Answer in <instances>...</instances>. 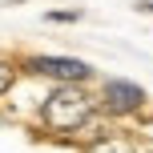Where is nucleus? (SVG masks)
<instances>
[{
	"mask_svg": "<svg viewBox=\"0 0 153 153\" xmlns=\"http://www.w3.org/2000/svg\"><path fill=\"white\" fill-rule=\"evenodd\" d=\"M76 16H81V12L73 8V12H48V20H76Z\"/></svg>",
	"mask_w": 153,
	"mask_h": 153,
	"instance_id": "423d86ee",
	"label": "nucleus"
},
{
	"mask_svg": "<svg viewBox=\"0 0 153 153\" xmlns=\"http://www.w3.org/2000/svg\"><path fill=\"white\" fill-rule=\"evenodd\" d=\"M141 153H153V149H141Z\"/></svg>",
	"mask_w": 153,
	"mask_h": 153,
	"instance_id": "6e6552de",
	"label": "nucleus"
},
{
	"mask_svg": "<svg viewBox=\"0 0 153 153\" xmlns=\"http://www.w3.org/2000/svg\"><path fill=\"white\" fill-rule=\"evenodd\" d=\"M137 12H153V0H141V4H137Z\"/></svg>",
	"mask_w": 153,
	"mask_h": 153,
	"instance_id": "0eeeda50",
	"label": "nucleus"
},
{
	"mask_svg": "<svg viewBox=\"0 0 153 153\" xmlns=\"http://www.w3.org/2000/svg\"><path fill=\"white\" fill-rule=\"evenodd\" d=\"M12 76H16V73H12V65H4V61H0V97L12 89Z\"/></svg>",
	"mask_w": 153,
	"mask_h": 153,
	"instance_id": "39448f33",
	"label": "nucleus"
},
{
	"mask_svg": "<svg viewBox=\"0 0 153 153\" xmlns=\"http://www.w3.org/2000/svg\"><path fill=\"white\" fill-rule=\"evenodd\" d=\"M89 153H137V149L129 141H121V137H101V141H93Z\"/></svg>",
	"mask_w": 153,
	"mask_h": 153,
	"instance_id": "20e7f679",
	"label": "nucleus"
},
{
	"mask_svg": "<svg viewBox=\"0 0 153 153\" xmlns=\"http://www.w3.org/2000/svg\"><path fill=\"white\" fill-rule=\"evenodd\" d=\"M101 105L109 109V113L125 117V113H137L141 105H145V89L133 81H121V76H109L105 89H101Z\"/></svg>",
	"mask_w": 153,
	"mask_h": 153,
	"instance_id": "f03ea898",
	"label": "nucleus"
},
{
	"mask_svg": "<svg viewBox=\"0 0 153 153\" xmlns=\"http://www.w3.org/2000/svg\"><path fill=\"white\" fill-rule=\"evenodd\" d=\"M97 113V101L81 89V81H61L40 105V125L53 133H81Z\"/></svg>",
	"mask_w": 153,
	"mask_h": 153,
	"instance_id": "f257e3e1",
	"label": "nucleus"
},
{
	"mask_svg": "<svg viewBox=\"0 0 153 153\" xmlns=\"http://www.w3.org/2000/svg\"><path fill=\"white\" fill-rule=\"evenodd\" d=\"M28 69L40 76H56V81H89L93 76V69L76 56H32Z\"/></svg>",
	"mask_w": 153,
	"mask_h": 153,
	"instance_id": "7ed1b4c3",
	"label": "nucleus"
}]
</instances>
